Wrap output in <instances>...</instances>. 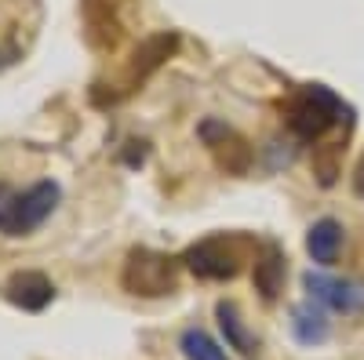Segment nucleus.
Instances as JSON below:
<instances>
[{"label": "nucleus", "instance_id": "1", "mask_svg": "<svg viewBox=\"0 0 364 360\" xmlns=\"http://www.w3.org/2000/svg\"><path fill=\"white\" fill-rule=\"evenodd\" d=\"M284 116H288V128L295 138L302 142H317L321 135H328L331 128L339 124L343 116V99L331 92L324 84H306L288 99L284 106Z\"/></svg>", "mask_w": 364, "mask_h": 360}, {"label": "nucleus", "instance_id": "2", "mask_svg": "<svg viewBox=\"0 0 364 360\" xmlns=\"http://www.w3.org/2000/svg\"><path fill=\"white\" fill-rule=\"evenodd\" d=\"M58 197H63V190H58V182H51V178H41V182H33L22 193L0 190V233L4 236L33 233L58 207Z\"/></svg>", "mask_w": 364, "mask_h": 360}, {"label": "nucleus", "instance_id": "3", "mask_svg": "<svg viewBox=\"0 0 364 360\" xmlns=\"http://www.w3.org/2000/svg\"><path fill=\"white\" fill-rule=\"evenodd\" d=\"M120 284H124V291H132L139 298L171 295L178 288V258H171L164 251H154V248H135L124 258Z\"/></svg>", "mask_w": 364, "mask_h": 360}, {"label": "nucleus", "instance_id": "4", "mask_svg": "<svg viewBox=\"0 0 364 360\" xmlns=\"http://www.w3.org/2000/svg\"><path fill=\"white\" fill-rule=\"evenodd\" d=\"M240 262H245V255H240L237 240H226V236L197 240V244L186 248V255H182V266L200 280H233L240 273Z\"/></svg>", "mask_w": 364, "mask_h": 360}, {"label": "nucleus", "instance_id": "5", "mask_svg": "<svg viewBox=\"0 0 364 360\" xmlns=\"http://www.w3.org/2000/svg\"><path fill=\"white\" fill-rule=\"evenodd\" d=\"M306 298H317L321 306L339 310V313H360L364 310V284L353 277H328V273H310L302 277Z\"/></svg>", "mask_w": 364, "mask_h": 360}, {"label": "nucleus", "instance_id": "6", "mask_svg": "<svg viewBox=\"0 0 364 360\" xmlns=\"http://www.w3.org/2000/svg\"><path fill=\"white\" fill-rule=\"evenodd\" d=\"M4 298L11 306L26 310V313H41L51 298H55V284L37 273V269H22V273H11L4 284Z\"/></svg>", "mask_w": 364, "mask_h": 360}, {"label": "nucleus", "instance_id": "7", "mask_svg": "<svg viewBox=\"0 0 364 360\" xmlns=\"http://www.w3.org/2000/svg\"><path fill=\"white\" fill-rule=\"evenodd\" d=\"M284 277H288V258L269 240V244H262L255 269H252V280H255V291L262 295V302H277V295L284 291Z\"/></svg>", "mask_w": 364, "mask_h": 360}, {"label": "nucleus", "instance_id": "8", "mask_svg": "<svg viewBox=\"0 0 364 360\" xmlns=\"http://www.w3.org/2000/svg\"><path fill=\"white\" fill-rule=\"evenodd\" d=\"M291 335L302 346H321L331 335V320H328V306H321L317 298H306L291 310Z\"/></svg>", "mask_w": 364, "mask_h": 360}, {"label": "nucleus", "instance_id": "9", "mask_svg": "<svg viewBox=\"0 0 364 360\" xmlns=\"http://www.w3.org/2000/svg\"><path fill=\"white\" fill-rule=\"evenodd\" d=\"M343 240H346V229L336 219H321L306 233V251H310V258L317 266H331L339 258V251H343Z\"/></svg>", "mask_w": 364, "mask_h": 360}, {"label": "nucleus", "instance_id": "10", "mask_svg": "<svg viewBox=\"0 0 364 360\" xmlns=\"http://www.w3.org/2000/svg\"><path fill=\"white\" fill-rule=\"evenodd\" d=\"M215 317H219V327H223V335H226V346H230V349H237V353H255L259 335L245 324V317H240V306H237V302H230V298H219V302H215Z\"/></svg>", "mask_w": 364, "mask_h": 360}, {"label": "nucleus", "instance_id": "11", "mask_svg": "<svg viewBox=\"0 0 364 360\" xmlns=\"http://www.w3.org/2000/svg\"><path fill=\"white\" fill-rule=\"evenodd\" d=\"M178 48V37L175 33H161V37H149V40H142L139 44V51H135V66H132V77L135 80H146L149 73H154L164 58L171 55Z\"/></svg>", "mask_w": 364, "mask_h": 360}, {"label": "nucleus", "instance_id": "12", "mask_svg": "<svg viewBox=\"0 0 364 360\" xmlns=\"http://www.w3.org/2000/svg\"><path fill=\"white\" fill-rule=\"evenodd\" d=\"M178 349L186 353V360H226V349L200 327H186L178 339Z\"/></svg>", "mask_w": 364, "mask_h": 360}, {"label": "nucleus", "instance_id": "13", "mask_svg": "<svg viewBox=\"0 0 364 360\" xmlns=\"http://www.w3.org/2000/svg\"><path fill=\"white\" fill-rule=\"evenodd\" d=\"M353 190H357V197H364V160H360V168L353 175Z\"/></svg>", "mask_w": 364, "mask_h": 360}]
</instances>
